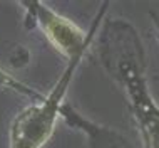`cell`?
Segmentation results:
<instances>
[{
    "label": "cell",
    "mask_w": 159,
    "mask_h": 148,
    "mask_svg": "<svg viewBox=\"0 0 159 148\" xmlns=\"http://www.w3.org/2000/svg\"><path fill=\"white\" fill-rule=\"evenodd\" d=\"M101 59L121 84L144 148H159V106L144 74V49L132 25L109 22L101 42Z\"/></svg>",
    "instance_id": "cell-1"
},
{
    "label": "cell",
    "mask_w": 159,
    "mask_h": 148,
    "mask_svg": "<svg viewBox=\"0 0 159 148\" xmlns=\"http://www.w3.org/2000/svg\"><path fill=\"white\" fill-rule=\"evenodd\" d=\"M82 57L84 56H77L67 61V66L52 91L42 101L25 108L14 118L8 136L10 148H42L52 136L57 118L64 108L62 101Z\"/></svg>",
    "instance_id": "cell-2"
},
{
    "label": "cell",
    "mask_w": 159,
    "mask_h": 148,
    "mask_svg": "<svg viewBox=\"0 0 159 148\" xmlns=\"http://www.w3.org/2000/svg\"><path fill=\"white\" fill-rule=\"evenodd\" d=\"M20 5L29 10V15L34 19L37 27L44 32L47 41L52 44L61 54L67 57V61L84 56L91 46L92 39L96 37V32L104 19L109 3H102L99 8V14L92 22V27L89 32H84L80 27H77L74 22H70L66 17L59 15L52 8H49L44 2H20Z\"/></svg>",
    "instance_id": "cell-3"
},
{
    "label": "cell",
    "mask_w": 159,
    "mask_h": 148,
    "mask_svg": "<svg viewBox=\"0 0 159 148\" xmlns=\"http://www.w3.org/2000/svg\"><path fill=\"white\" fill-rule=\"evenodd\" d=\"M0 86H2V88H5V89L14 91V93L22 94V96L30 98L35 103L37 101H42V99L45 98L42 93H39V91H35L34 88H30V86L24 84L22 81H19L17 77H14L10 72H7L5 69H2V67H0Z\"/></svg>",
    "instance_id": "cell-4"
},
{
    "label": "cell",
    "mask_w": 159,
    "mask_h": 148,
    "mask_svg": "<svg viewBox=\"0 0 159 148\" xmlns=\"http://www.w3.org/2000/svg\"><path fill=\"white\" fill-rule=\"evenodd\" d=\"M151 19H152L154 25H156L157 32H159V14H156V12H151Z\"/></svg>",
    "instance_id": "cell-5"
}]
</instances>
